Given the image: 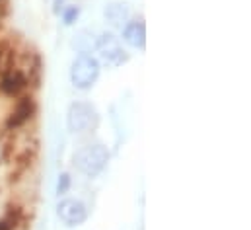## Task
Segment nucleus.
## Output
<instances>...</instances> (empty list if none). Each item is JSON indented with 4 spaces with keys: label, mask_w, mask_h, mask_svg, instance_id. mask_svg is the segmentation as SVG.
Segmentation results:
<instances>
[{
    "label": "nucleus",
    "mask_w": 251,
    "mask_h": 230,
    "mask_svg": "<svg viewBox=\"0 0 251 230\" xmlns=\"http://www.w3.org/2000/svg\"><path fill=\"white\" fill-rule=\"evenodd\" d=\"M109 162V152L103 144H90L84 146L76 152L74 156V166L78 168V172H82L88 177H94L101 172Z\"/></svg>",
    "instance_id": "nucleus-1"
},
{
    "label": "nucleus",
    "mask_w": 251,
    "mask_h": 230,
    "mask_svg": "<svg viewBox=\"0 0 251 230\" xmlns=\"http://www.w3.org/2000/svg\"><path fill=\"white\" fill-rule=\"evenodd\" d=\"M100 76V62L88 53H80L70 68V80L78 90H88Z\"/></svg>",
    "instance_id": "nucleus-2"
},
{
    "label": "nucleus",
    "mask_w": 251,
    "mask_h": 230,
    "mask_svg": "<svg viewBox=\"0 0 251 230\" xmlns=\"http://www.w3.org/2000/svg\"><path fill=\"white\" fill-rule=\"evenodd\" d=\"M100 117L98 112L86 104V102H78V104H72L68 115H66V125H68V131L70 133H84V131H90L98 125Z\"/></svg>",
    "instance_id": "nucleus-3"
},
{
    "label": "nucleus",
    "mask_w": 251,
    "mask_h": 230,
    "mask_svg": "<svg viewBox=\"0 0 251 230\" xmlns=\"http://www.w3.org/2000/svg\"><path fill=\"white\" fill-rule=\"evenodd\" d=\"M96 49L100 51V58L107 66H119V64H123L126 60V53L123 51L121 43L111 33H103L101 37H98Z\"/></svg>",
    "instance_id": "nucleus-4"
},
{
    "label": "nucleus",
    "mask_w": 251,
    "mask_h": 230,
    "mask_svg": "<svg viewBox=\"0 0 251 230\" xmlns=\"http://www.w3.org/2000/svg\"><path fill=\"white\" fill-rule=\"evenodd\" d=\"M57 215L66 227H78L84 225L88 219V209L78 199H64L57 207Z\"/></svg>",
    "instance_id": "nucleus-5"
},
{
    "label": "nucleus",
    "mask_w": 251,
    "mask_h": 230,
    "mask_svg": "<svg viewBox=\"0 0 251 230\" xmlns=\"http://www.w3.org/2000/svg\"><path fill=\"white\" fill-rule=\"evenodd\" d=\"M123 39L134 49H144L146 47V28L142 22H130L125 26Z\"/></svg>",
    "instance_id": "nucleus-6"
},
{
    "label": "nucleus",
    "mask_w": 251,
    "mask_h": 230,
    "mask_svg": "<svg viewBox=\"0 0 251 230\" xmlns=\"http://www.w3.org/2000/svg\"><path fill=\"white\" fill-rule=\"evenodd\" d=\"M105 16L115 26H119V24H125V20L128 18V10H126V6H123V4H111V6H107Z\"/></svg>",
    "instance_id": "nucleus-7"
},
{
    "label": "nucleus",
    "mask_w": 251,
    "mask_h": 230,
    "mask_svg": "<svg viewBox=\"0 0 251 230\" xmlns=\"http://www.w3.org/2000/svg\"><path fill=\"white\" fill-rule=\"evenodd\" d=\"M68 187H70V177H68V173H63L61 179H59V185H57V193L64 195L68 191Z\"/></svg>",
    "instance_id": "nucleus-8"
},
{
    "label": "nucleus",
    "mask_w": 251,
    "mask_h": 230,
    "mask_svg": "<svg viewBox=\"0 0 251 230\" xmlns=\"http://www.w3.org/2000/svg\"><path fill=\"white\" fill-rule=\"evenodd\" d=\"M76 16H78V8H70V10L64 14V22H66V24H72V20H74Z\"/></svg>",
    "instance_id": "nucleus-9"
}]
</instances>
